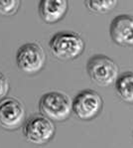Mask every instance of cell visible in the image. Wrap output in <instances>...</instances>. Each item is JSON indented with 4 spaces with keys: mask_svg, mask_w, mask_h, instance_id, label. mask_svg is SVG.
<instances>
[{
    "mask_svg": "<svg viewBox=\"0 0 133 148\" xmlns=\"http://www.w3.org/2000/svg\"><path fill=\"white\" fill-rule=\"evenodd\" d=\"M84 47L86 44L81 35L72 31H60L49 42L52 55L62 61L77 59L84 51Z\"/></svg>",
    "mask_w": 133,
    "mask_h": 148,
    "instance_id": "obj_1",
    "label": "cell"
},
{
    "mask_svg": "<svg viewBox=\"0 0 133 148\" xmlns=\"http://www.w3.org/2000/svg\"><path fill=\"white\" fill-rule=\"evenodd\" d=\"M41 114L53 122H63L70 117L73 111V101L62 92H49L39 101Z\"/></svg>",
    "mask_w": 133,
    "mask_h": 148,
    "instance_id": "obj_2",
    "label": "cell"
},
{
    "mask_svg": "<svg viewBox=\"0 0 133 148\" xmlns=\"http://www.w3.org/2000/svg\"><path fill=\"white\" fill-rule=\"evenodd\" d=\"M86 72L95 85L106 88L116 83L119 77L117 65L105 55H95L88 61Z\"/></svg>",
    "mask_w": 133,
    "mask_h": 148,
    "instance_id": "obj_3",
    "label": "cell"
},
{
    "mask_svg": "<svg viewBox=\"0 0 133 148\" xmlns=\"http://www.w3.org/2000/svg\"><path fill=\"white\" fill-rule=\"evenodd\" d=\"M16 63L22 72L27 75H36L46 64V53L38 43H26L18 49Z\"/></svg>",
    "mask_w": 133,
    "mask_h": 148,
    "instance_id": "obj_4",
    "label": "cell"
},
{
    "mask_svg": "<svg viewBox=\"0 0 133 148\" xmlns=\"http://www.w3.org/2000/svg\"><path fill=\"white\" fill-rule=\"evenodd\" d=\"M23 132L29 142L44 145L51 141L56 133V127L52 120L43 114H35L26 120Z\"/></svg>",
    "mask_w": 133,
    "mask_h": 148,
    "instance_id": "obj_5",
    "label": "cell"
},
{
    "mask_svg": "<svg viewBox=\"0 0 133 148\" xmlns=\"http://www.w3.org/2000/svg\"><path fill=\"white\" fill-rule=\"evenodd\" d=\"M104 108V101L97 92L84 90L75 97L73 101V112L81 120H91L100 113Z\"/></svg>",
    "mask_w": 133,
    "mask_h": 148,
    "instance_id": "obj_6",
    "label": "cell"
},
{
    "mask_svg": "<svg viewBox=\"0 0 133 148\" xmlns=\"http://www.w3.org/2000/svg\"><path fill=\"white\" fill-rule=\"evenodd\" d=\"M26 119V110L23 103L14 97L0 101V126L5 130H17Z\"/></svg>",
    "mask_w": 133,
    "mask_h": 148,
    "instance_id": "obj_7",
    "label": "cell"
},
{
    "mask_svg": "<svg viewBox=\"0 0 133 148\" xmlns=\"http://www.w3.org/2000/svg\"><path fill=\"white\" fill-rule=\"evenodd\" d=\"M109 34L112 41L120 46H133V16L117 15L111 21Z\"/></svg>",
    "mask_w": 133,
    "mask_h": 148,
    "instance_id": "obj_8",
    "label": "cell"
},
{
    "mask_svg": "<svg viewBox=\"0 0 133 148\" xmlns=\"http://www.w3.org/2000/svg\"><path fill=\"white\" fill-rule=\"evenodd\" d=\"M69 2L66 0H42L39 3V15L46 23L54 24L66 14Z\"/></svg>",
    "mask_w": 133,
    "mask_h": 148,
    "instance_id": "obj_9",
    "label": "cell"
},
{
    "mask_svg": "<svg viewBox=\"0 0 133 148\" xmlns=\"http://www.w3.org/2000/svg\"><path fill=\"white\" fill-rule=\"evenodd\" d=\"M114 85L118 97L126 103L133 104V72L121 74Z\"/></svg>",
    "mask_w": 133,
    "mask_h": 148,
    "instance_id": "obj_10",
    "label": "cell"
},
{
    "mask_svg": "<svg viewBox=\"0 0 133 148\" xmlns=\"http://www.w3.org/2000/svg\"><path fill=\"white\" fill-rule=\"evenodd\" d=\"M84 4L88 9L93 13H100L105 14L113 10L118 4L116 0H86Z\"/></svg>",
    "mask_w": 133,
    "mask_h": 148,
    "instance_id": "obj_11",
    "label": "cell"
},
{
    "mask_svg": "<svg viewBox=\"0 0 133 148\" xmlns=\"http://www.w3.org/2000/svg\"><path fill=\"white\" fill-rule=\"evenodd\" d=\"M20 5V0H0V14L4 16L14 15Z\"/></svg>",
    "mask_w": 133,
    "mask_h": 148,
    "instance_id": "obj_12",
    "label": "cell"
},
{
    "mask_svg": "<svg viewBox=\"0 0 133 148\" xmlns=\"http://www.w3.org/2000/svg\"><path fill=\"white\" fill-rule=\"evenodd\" d=\"M9 88H10V85H9L8 79L6 78L3 73L0 72V101L6 97Z\"/></svg>",
    "mask_w": 133,
    "mask_h": 148,
    "instance_id": "obj_13",
    "label": "cell"
}]
</instances>
